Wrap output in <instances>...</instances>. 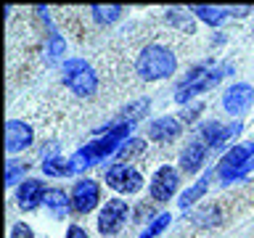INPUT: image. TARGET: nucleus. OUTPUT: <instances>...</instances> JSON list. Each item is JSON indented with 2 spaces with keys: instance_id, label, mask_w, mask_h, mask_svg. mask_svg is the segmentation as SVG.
<instances>
[{
  "instance_id": "9",
  "label": "nucleus",
  "mask_w": 254,
  "mask_h": 238,
  "mask_svg": "<svg viewBox=\"0 0 254 238\" xmlns=\"http://www.w3.org/2000/svg\"><path fill=\"white\" fill-rule=\"evenodd\" d=\"M175 190H178V172L172 167L156 170L154 180H151V196H154V201H167Z\"/></svg>"
},
{
  "instance_id": "21",
  "label": "nucleus",
  "mask_w": 254,
  "mask_h": 238,
  "mask_svg": "<svg viewBox=\"0 0 254 238\" xmlns=\"http://www.w3.org/2000/svg\"><path fill=\"white\" fill-rule=\"evenodd\" d=\"M170 222H172L170 214H159V217H156L154 222H148V228L140 233V238H156L159 233H164V230L170 228Z\"/></svg>"
},
{
  "instance_id": "27",
  "label": "nucleus",
  "mask_w": 254,
  "mask_h": 238,
  "mask_svg": "<svg viewBox=\"0 0 254 238\" xmlns=\"http://www.w3.org/2000/svg\"><path fill=\"white\" fill-rule=\"evenodd\" d=\"M11 238H35V233H32L29 225H24V222H19V225H13L11 230Z\"/></svg>"
},
{
  "instance_id": "13",
  "label": "nucleus",
  "mask_w": 254,
  "mask_h": 238,
  "mask_svg": "<svg viewBox=\"0 0 254 238\" xmlns=\"http://www.w3.org/2000/svg\"><path fill=\"white\" fill-rule=\"evenodd\" d=\"M204 156H206V143L204 140H190L180 154V167L186 172H196L198 167L204 164Z\"/></svg>"
},
{
  "instance_id": "5",
  "label": "nucleus",
  "mask_w": 254,
  "mask_h": 238,
  "mask_svg": "<svg viewBox=\"0 0 254 238\" xmlns=\"http://www.w3.org/2000/svg\"><path fill=\"white\" fill-rule=\"evenodd\" d=\"M106 182L114 190H119V193H138V190L143 188V178H140V172L138 170H132L130 164H114V167H109V172H106Z\"/></svg>"
},
{
  "instance_id": "12",
  "label": "nucleus",
  "mask_w": 254,
  "mask_h": 238,
  "mask_svg": "<svg viewBox=\"0 0 254 238\" xmlns=\"http://www.w3.org/2000/svg\"><path fill=\"white\" fill-rule=\"evenodd\" d=\"M43 196H45V190H43V182L40 180H24L19 185V190H16V201H19V206L24 212L35 209L43 201Z\"/></svg>"
},
{
  "instance_id": "1",
  "label": "nucleus",
  "mask_w": 254,
  "mask_h": 238,
  "mask_svg": "<svg viewBox=\"0 0 254 238\" xmlns=\"http://www.w3.org/2000/svg\"><path fill=\"white\" fill-rule=\"evenodd\" d=\"M138 74L143 79H164L175 74V66H178V61H175V53L170 48H162V45H148L143 48V53L138 56Z\"/></svg>"
},
{
  "instance_id": "4",
  "label": "nucleus",
  "mask_w": 254,
  "mask_h": 238,
  "mask_svg": "<svg viewBox=\"0 0 254 238\" xmlns=\"http://www.w3.org/2000/svg\"><path fill=\"white\" fill-rule=\"evenodd\" d=\"M64 85L69 87L74 95H87L95 93V87H98V77H95V71L90 69V63L82 61V59H71L64 63Z\"/></svg>"
},
{
  "instance_id": "8",
  "label": "nucleus",
  "mask_w": 254,
  "mask_h": 238,
  "mask_svg": "<svg viewBox=\"0 0 254 238\" xmlns=\"http://www.w3.org/2000/svg\"><path fill=\"white\" fill-rule=\"evenodd\" d=\"M101 201V185L95 180H79L71 190V206L77 212H90Z\"/></svg>"
},
{
  "instance_id": "7",
  "label": "nucleus",
  "mask_w": 254,
  "mask_h": 238,
  "mask_svg": "<svg viewBox=\"0 0 254 238\" xmlns=\"http://www.w3.org/2000/svg\"><path fill=\"white\" fill-rule=\"evenodd\" d=\"M252 103H254V90H252V85H246V82H238L233 87H228L225 95H222V106H225V111L230 117L246 114Z\"/></svg>"
},
{
  "instance_id": "28",
  "label": "nucleus",
  "mask_w": 254,
  "mask_h": 238,
  "mask_svg": "<svg viewBox=\"0 0 254 238\" xmlns=\"http://www.w3.org/2000/svg\"><path fill=\"white\" fill-rule=\"evenodd\" d=\"M24 175V167H16V164H8V175H5V182L8 185H13V182H19V178Z\"/></svg>"
},
{
  "instance_id": "11",
  "label": "nucleus",
  "mask_w": 254,
  "mask_h": 238,
  "mask_svg": "<svg viewBox=\"0 0 254 238\" xmlns=\"http://www.w3.org/2000/svg\"><path fill=\"white\" fill-rule=\"evenodd\" d=\"M241 132V124H230V127H222L220 122H204L201 124V135L198 138H204L206 146H222L225 140L236 138V135Z\"/></svg>"
},
{
  "instance_id": "26",
  "label": "nucleus",
  "mask_w": 254,
  "mask_h": 238,
  "mask_svg": "<svg viewBox=\"0 0 254 238\" xmlns=\"http://www.w3.org/2000/svg\"><path fill=\"white\" fill-rule=\"evenodd\" d=\"M64 48H66V43H64L59 35H53V37H51V53H48V56H51V61L59 59V56L64 53Z\"/></svg>"
},
{
  "instance_id": "2",
  "label": "nucleus",
  "mask_w": 254,
  "mask_h": 238,
  "mask_svg": "<svg viewBox=\"0 0 254 238\" xmlns=\"http://www.w3.org/2000/svg\"><path fill=\"white\" fill-rule=\"evenodd\" d=\"M225 71H230V66L225 63L222 69H209V66H196L193 71H188V77L183 79L175 90V101L178 103H188L190 98H196L198 93L212 90L214 85L225 77Z\"/></svg>"
},
{
  "instance_id": "31",
  "label": "nucleus",
  "mask_w": 254,
  "mask_h": 238,
  "mask_svg": "<svg viewBox=\"0 0 254 238\" xmlns=\"http://www.w3.org/2000/svg\"><path fill=\"white\" fill-rule=\"evenodd\" d=\"M249 11H252L249 5H241V8H230V16H246Z\"/></svg>"
},
{
  "instance_id": "24",
  "label": "nucleus",
  "mask_w": 254,
  "mask_h": 238,
  "mask_svg": "<svg viewBox=\"0 0 254 238\" xmlns=\"http://www.w3.org/2000/svg\"><path fill=\"white\" fill-rule=\"evenodd\" d=\"M146 148V140L143 138H132V140H127V146L119 151V159H122V164H127V159H132L135 154H140V151Z\"/></svg>"
},
{
  "instance_id": "6",
  "label": "nucleus",
  "mask_w": 254,
  "mask_h": 238,
  "mask_svg": "<svg viewBox=\"0 0 254 238\" xmlns=\"http://www.w3.org/2000/svg\"><path fill=\"white\" fill-rule=\"evenodd\" d=\"M127 214H130V206H127V201H122V198H109V201L103 204L101 214H98V230H101L103 236L117 233V230L125 225Z\"/></svg>"
},
{
  "instance_id": "17",
  "label": "nucleus",
  "mask_w": 254,
  "mask_h": 238,
  "mask_svg": "<svg viewBox=\"0 0 254 238\" xmlns=\"http://www.w3.org/2000/svg\"><path fill=\"white\" fill-rule=\"evenodd\" d=\"M190 11H193L201 21L209 24V27H217V24H222L230 16L228 8H212V5H193Z\"/></svg>"
},
{
  "instance_id": "29",
  "label": "nucleus",
  "mask_w": 254,
  "mask_h": 238,
  "mask_svg": "<svg viewBox=\"0 0 254 238\" xmlns=\"http://www.w3.org/2000/svg\"><path fill=\"white\" fill-rule=\"evenodd\" d=\"M66 238H87V233L79 225H71L69 230H66Z\"/></svg>"
},
{
  "instance_id": "10",
  "label": "nucleus",
  "mask_w": 254,
  "mask_h": 238,
  "mask_svg": "<svg viewBox=\"0 0 254 238\" xmlns=\"http://www.w3.org/2000/svg\"><path fill=\"white\" fill-rule=\"evenodd\" d=\"M32 146V127L27 122H19V119H11L5 124V148L16 154V151H24Z\"/></svg>"
},
{
  "instance_id": "19",
  "label": "nucleus",
  "mask_w": 254,
  "mask_h": 238,
  "mask_svg": "<svg viewBox=\"0 0 254 238\" xmlns=\"http://www.w3.org/2000/svg\"><path fill=\"white\" fill-rule=\"evenodd\" d=\"M43 172L51 175V178H64V175H71V167L64 156H53L43 162Z\"/></svg>"
},
{
  "instance_id": "22",
  "label": "nucleus",
  "mask_w": 254,
  "mask_h": 238,
  "mask_svg": "<svg viewBox=\"0 0 254 238\" xmlns=\"http://www.w3.org/2000/svg\"><path fill=\"white\" fill-rule=\"evenodd\" d=\"M90 164H93V159H90V154H87L85 148H79L77 154H74V156L69 159L71 175H82V172H85V170H87V167H90Z\"/></svg>"
},
{
  "instance_id": "23",
  "label": "nucleus",
  "mask_w": 254,
  "mask_h": 238,
  "mask_svg": "<svg viewBox=\"0 0 254 238\" xmlns=\"http://www.w3.org/2000/svg\"><path fill=\"white\" fill-rule=\"evenodd\" d=\"M148 111V101L146 98H140V101H135V103H130L125 111H122V117H125V122L130 119V122H135V119H140L143 114Z\"/></svg>"
},
{
  "instance_id": "20",
  "label": "nucleus",
  "mask_w": 254,
  "mask_h": 238,
  "mask_svg": "<svg viewBox=\"0 0 254 238\" xmlns=\"http://www.w3.org/2000/svg\"><path fill=\"white\" fill-rule=\"evenodd\" d=\"M90 11H93V16H95L101 24H111V21H117L119 16H122L125 8H122V5H93Z\"/></svg>"
},
{
  "instance_id": "3",
  "label": "nucleus",
  "mask_w": 254,
  "mask_h": 238,
  "mask_svg": "<svg viewBox=\"0 0 254 238\" xmlns=\"http://www.w3.org/2000/svg\"><path fill=\"white\" fill-rule=\"evenodd\" d=\"M254 170V143H241V146H233L222 156V162L217 164V175L222 182L238 180L244 175H249Z\"/></svg>"
},
{
  "instance_id": "30",
  "label": "nucleus",
  "mask_w": 254,
  "mask_h": 238,
  "mask_svg": "<svg viewBox=\"0 0 254 238\" xmlns=\"http://www.w3.org/2000/svg\"><path fill=\"white\" fill-rule=\"evenodd\" d=\"M198 111H201V106H198V103H196V106H193V109H190V111H186V114H183V119H186V122H193V119H196V114H198Z\"/></svg>"
},
{
  "instance_id": "18",
  "label": "nucleus",
  "mask_w": 254,
  "mask_h": 238,
  "mask_svg": "<svg viewBox=\"0 0 254 238\" xmlns=\"http://www.w3.org/2000/svg\"><path fill=\"white\" fill-rule=\"evenodd\" d=\"M209 178H212V172H206L201 180H196V185H193V188H188L186 193L180 196V206H183V209H188L190 204H196L198 198H201V196L206 193V185H209Z\"/></svg>"
},
{
  "instance_id": "25",
  "label": "nucleus",
  "mask_w": 254,
  "mask_h": 238,
  "mask_svg": "<svg viewBox=\"0 0 254 238\" xmlns=\"http://www.w3.org/2000/svg\"><path fill=\"white\" fill-rule=\"evenodd\" d=\"M167 19H170V21L175 24V27H180L183 32H193V21H190V19H186V16H183V13L178 11V8L167 13Z\"/></svg>"
},
{
  "instance_id": "16",
  "label": "nucleus",
  "mask_w": 254,
  "mask_h": 238,
  "mask_svg": "<svg viewBox=\"0 0 254 238\" xmlns=\"http://www.w3.org/2000/svg\"><path fill=\"white\" fill-rule=\"evenodd\" d=\"M119 138H114V135L111 132H106V138H98V140H93V143H87L85 146V151L87 154H90V159L95 162V159H103V156H109L111 151H114L117 146H119Z\"/></svg>"
},
{
  "instance_id": "15",
  "label": "nucleus",
  "mask_w": 254,
  "mask_h": 238,
  "mask_svg": "<svg viewBox=\"0 0 254 238\" xmlns=\"http://www.w3.org/2000/svg\"><path fill=\"white\" fill-rule=\"evenodd\" d=\"M43 204L53 212V217H64V214L69 212V196L64 193L61 188H51V190H45Z\"/></svg>"
},
{
  "instance_id": "14",
  "label": "nucleus",
  "mask_w": 254,
  "mask_h": 238,
  "mask_svg": "<svg viewBox=\"0 0 254 238\" xmlns=\"http://www.w3.org/2000/svg\"><path fill=\"white\" fill-rule=\"evenodd\" d=\"M148 135H151V140H172L180 135V122L175 117L154 119V122L148 124Z\"/></svg>"
}]
</instances>
